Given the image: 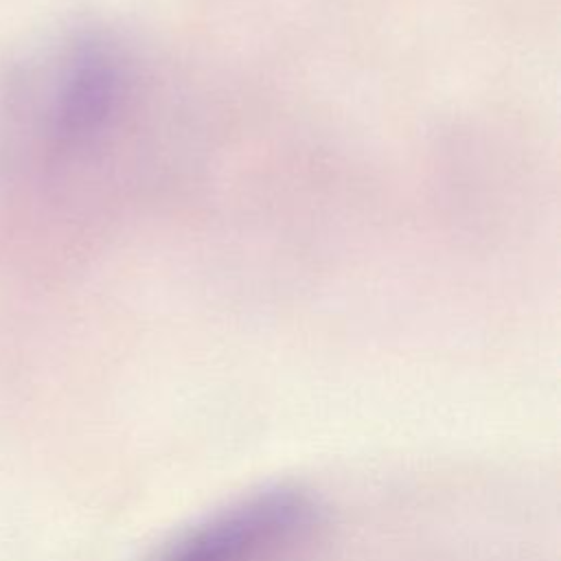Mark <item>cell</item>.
I'll return each mask as SVG.
<instances>
[{
    "mask_svg": "<svg viewBox=\"0 0 561 561\" xmlns=\"http://www.w3.org/2000/svg\"><path fill=\"white\" fill-rule=\"evenodd\" d=\"M320 522V506L309 491L267 486L186 526L153 561H291Z\"/></svg>",
    "mask_w": 561,
    "mask_h": 561,
    "instance_id": "cell-1",
    "label": "cell"
},
{
    "mask_svg": "<svg viewBox=\"0 0 561 561\" xmlns=\"http://www.w3.org/2000/svg\"><path fill=\"white\" fill-rule=\"evenodd\" d=\"M112 83V68L99 50H83L72 59L55 107V131L64 142L96 129L110 107Z\"/></svg>",
    "mask_w": 561,
    "mask_h": 561,
    "instance_id": "cell-2",
    "label": "cell"
}]
</instances>
